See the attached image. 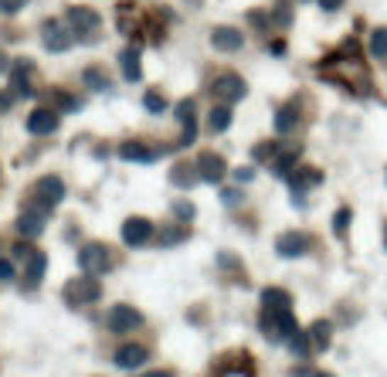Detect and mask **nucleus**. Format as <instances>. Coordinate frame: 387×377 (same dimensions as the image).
<instances>
[{
	"label": "nucleus",
	"mask_w": 387,
	"mask_h": 377,
	"mask_svg": "<svg viewBox=\"0 0 387 377\" xmlns=\"http://www.w3.org/2000/svg\"><path fill=\"white\" fill-rule=\"evenodd\" d=\"M295 160H299V150H285V153H282V157L272 163V170L279 173V177H289V173H293V163H295Z\"/></svg>",
	"instance_id": "obj_29"
},
{
	"label": "nucleus",
	"mask_w": 387,
	"mask_h": 377,
	"mask_svg": "<svg viewBox=\"0 0 387 377\" xmlns=\"http://www.w3.org/2000/svg\"><path fill=\"white\" fill-rule=\"evenodd\" d=\"M156 235V228H153V221H146V218H126L123 224V241L129 245V248H143V245H150Z\"/></svg>",
	"instance_id": "obj_10"
},
{
	"label": "nucleus",
	"mask_w": 387,
	"mask_h": 377,
	"mask_svg": "<svg viewBox=\"0 0 387 377\" xmlns=\"http://www.w3.org/2000/svg\"><path fill=\"white\" fill-rule=\"evenodd\" d=\"M177 119H180V123H190V119H194V99H184V102L177 106Z\"/></svg>",
	"instance_id": "obj_33"
},
{
	"label": "nucleus",
	"mask_w": 387,
	"mask_h": 377,
	"mask_svg": "<svg viewBox=\"0 0 387 377\" xmlns=\"http://www.w3.org/2000/svg\"><path fill=\"white\" fill-rule=\"evenodd\" d=\"M143 323V316L133 310V306H126V302H119V306H112L106 313V330L116 333V337H123V333H133L136 327Z\"/></svg>",
	"instance_id": "obj_7"
},
{
	"label": "nucleus",
	"mask_w": 387,
	"mask_h": 377,
	"mask_svg": "<svg viewBox=\"0 0 387 377\" xmlns=\"http://www.w3.org/2000/svg\"><path fill=\"white\" fill-rule=\"evenodd\" d=\"M62 123V112L51 109V106H38V109L28 116V133L31 136H51Z\"/></svg>",
	"instance_id": "obj_11"
},
{
	"label": "nucleus",
	"mask_w": 387,
	"mask_h": 377,
	"mask_svg": "<svg viewBox=\"0 0 387 377\" xmlns=\"http://www.w3.org/2000/svg\"><path fill=\"white\" fill-rule=\"evenodd\" d=\"M11 58H7V51H0V75H4V72H7V68H11Z\"/></svg>",
	"instance_id": "obj_42"
},
{
	"label": "nucleus",
	"mask_w": 387,
	"mask_h": 377,
	"mask_svg": "<svg viewBox=\"0 0 387 377\" xmlns=\"http://www.w3.org/2000/svg\"><path fill=\"white\" fill-rule=\"evenodd\" d=\"M21 266H24V279H21V283H24V289H38V285H41V279H45L48 255H45V251L34 248L31 255H28V258L21 262Z\"/></svg>",
	"instance_id": "obj_14"
},
{
	"label": "nucleus",
	"mask_w": 387,
	"mask_h": 377,
	"mask_svg": "<svg viewBox=\"0 0 387 377\" xmlns=\"http://www.w3.org/2000/svg\"><path fill=\"white\" fill-rule=\"evenodd\" d=\"M119 65H123V79H126V82H140V79H143L140 48H126L123 55H119Z\"/></svg>",
	"instance_id": "obj_19"
},
{
	"label": "nucleus",
	"mask_w": 387,
	"mask_h": 377,
	"mask_svg": "<svg viewBox=\"0 0 387 377\" xmlns=\"http://www.w3.org/2000/svg\"><path fill=\"white\" fill-rule=\"evenodd\" d=\"M329 333H333V327L326 323V319H320V323H312L310 327V340H312V346H329Z\"/></svg>",
	"instance_id": "obj_27"
},
{
	"label": "nucleus",
	"mask_w": 387,
	"mask_h": 377,
	"mask_svg": "<svg viewBox=\"0 0 387 377\" xmlns=\"http://www.w3.org/2000/svg\"><path fill=\"white\" fill-rule=\"evenodd\" d=\"M11 102H14V95H11V92H0V112L11 109Z\"/></svg>",
	"instance_id": "obj_41"
},
{
	"label": "nucleus",
	"mask_w": 387,
	"mask_h": 377,
	"mask_svg": "<svg viewBox=\"0 0 387 377\" xmlns=\"http://www.w3.org/2000/svg\"><path fill=\"white\" fill-rule=\"evenodd\" d=\"M41 41H45L48 51L62 55V51H68V48L75 45V34L68 31L65 21H45V24H41Z\"/></svg>",
	"instance_id": "obj_8"
},
{
	"label": "nucleus",
	"mask_w": 387,
	"mask_h": 377,
	"mask_svg": "<svg viewBox=\"0 0 387 377\" xmlns=\"http://www.w3.org/2000/svg\"><path fill=\"white\" fill-rule=\"evenodd\" d=\"M371 51L377 55V58H387V28L374 31V38H371Z\"/></svg>",
	"instance_id": "obj_32"
},
{
	"label": "nucleus",
	"mask_w": 387,
	"mask_h": 377,
	"mask_svg": "<svg viewBox=\"0 0 387 377\" xmlns=\"http://www.w3.org/2000/svg\"><path fill=\"white\" fill-rule=\"evenodd\" d=\"M316 377H333V374H316Z\"/></svg>",
	"instance_id": "obj_45"
},
{
	"label": "nucleus",
	"mask_w": 387,
	"mask_h": 377,
	"mask_svg": "<svg viewBox=\"0 0 387 377\" xmlns=\"http://www.w3.org/2000/svg\"><path fill=\"white\" fill-rule=\"evenodd\" d=\"M289 346H293V354H295V357H306V354H310V346H312L310 333H295L293 340H289Z\"/></svg>",
	"instance_id": "obj_31"
},
{
	"label": "nucleus",
	"mask_w": 387,
	"mask_h": 377,
	"mask_svg": "<svg viewBox=\"0 0 387 377\" xmlns=\"http://www.w3.org/2000/svg\"><path fill=\"white\" fill-rule=\"evenodd\" d=\"M51 99H55V106H58V112H75L78 106H82V102H78L75 95H68V92H55Z\"/></svg>",
	"instance_id": "obj_30"
},
{
	"label": "nucleus",
	"mask_w": 387,
	"mask_h": 377,
	"mask_svg": "<svg viewBox=\"0 0 387 377\" xmlns=\"http://www.w3.org/2000/svg\"><path fill=\"white\" fill-rule=\"evenodd\" d=\"M180 241H187L184 224H170V228H163V231L156 235V245H160V248H173V245H180Z\"/></svg>",
	"instance_id": "obj_25"
},
{
	"label": "nucleus",
	"mask_w": 387,
	"mask_h": 377,
	"mask_svg": "<svg viewBox=\"0 0 387 377\" xmlns=\"http://www.w3.org/2000/svg\"><path fill=\"white\" fill-rule=\"evenodd\" d=\"M140 377H173V371H146V374Z\"/></svg>",
	"instance_id": "obj_44"
},
{
	"label": "nucleus",
	"mask_w": 387,
	"mask_h": 377,
	"mask_svg": "<svg viewBox=\"0 0 387 377\" xmlns=\"http://www.w3.org/2000/svg\"><path fill=\"white\" fill-rule=\"evenodd\" d=\"M62 201H65V180L62 177H41V180L31 187V204H38V207L55 211Z\"/></svg>",
	"instance_id": "obj_5"
},
{
	"label": "nucleus",
	"mask_w": 387,
	"mask_h": 377,
	"mask_svg": "<svg viewBox=\"0 0 387 377\" xmlns=\"http://www.w3.org/2000/svg\"><path fill=\"white\" fill-rule=\"evenodd\" d=\"M234 180H238V184H248V180H251V167H241V170H234Z\"/></svg>",
	"instance_id": "obj_40"
},
{
	"label": "nucleus",
	"mask_w": 387,
	"mask_h": 377,
	"mask_svg": "<svg viewBox=\"0 0 387 377\" xmlns=\"http://www.w3.org/2000/svg\"><path fill=\"white\" fill-rule=\"evenodd\" d=\"M211 95H214L217 102H224V106H231V102H241L248 95V85L241 75H234V72H221L214 82H211Z\"/></svg>",
	"instance_id": "obj_3"
},
{
	"label": "nucleus",
	"mask_w": 387,
	"mask_h": 377,
	"mask_svg": "<svg viewBox=\"0 0 387 377\" xmlns=\"http://www.w3.org/2000/svg\"><path fill=\"white\" fill-rule=\"evenodd\" d=\"M211 45H214L217 51H238V48L245 45V38H241L238 28H214V31H211Z\"/></svg>",
	"instance_id": "obj_17"
},
{
	"label": "nucleus",
	"mask_w": 387,
	"mask_h": 377,
	"mask_svg": "<svg viewBox=\"0 0 387 377\" xmlns=\"http://www.w3.org/2000/svg\"><path fill=\"white\" fill-rule=\"evenodd\" d=\"M228 126H231V106L217 102L214 109L207 112V129H211V133H224Z\"/></svg>",
	"instance_id": "obj_24"
},
{
	"label": "nucleus",
	"mask_w": 387,
	"mask_h": 377,
	"mask_svg": "<svg viewBox=\"0 0 387 377\" xmlns=\"http://www.w3.org/2000/svg\"><path fill=\"white\" fill-rule=\"evenodd\" d=\"M262 333L268 340H293L295 333H299V327H295L289 310L285 313H268V310H262Z\"/></svg>",
	"instance_id": "obj_6"
},
{
	"label": "nucleus",
	"mask_w": 387,
	"mask_h": 377,
	"mask_svg": "<svg viewBox=\"0 0 387 377\" xmlns=\"http://www.w3.org/2000/svg\"><path fill=\"white\" fill-rule=\"evenodd\" d=\"M78 268L85 275H106L112 268V251L106 245H99V241H89V245L78 248Z\"/></svg>",
	"instance_id": "obj_1"
},
{
	"label": "nucleus",
	"mask_w": 387,
	"mask_h": 377,
	"mask_svg": "<svg viewBox=\"0 0 387 377\" xmlns=\"http://www.w3.org/2000/svg\"><path fill=\"white\" fill-rule=\"evenodd\" d=\"M295 126H299V106L295 102H289V106H282L279 112H276V133H293Z\"/></svg>",
	"instance_id": "obj_23"
},
{
	"label": "nucleus",
	"mask_w": 387,
	"mask_h": 377,
	"mask_svg": "<svg viewBox=\"0 0 387 377\" xmlns=\"http://www.w3.org/2000/svg\"><path fill=\"white\" fill-rule=\"evenodd\" d=\"M82 82H85L92 92H109V79H106V72H102V68H85Z\"/></svg>",
	"instance_id": "obj_26"
},
{
	"label": "nucleus",
	"mask_w": 387,
	"mask_h": 377,
	"mask_svg": "<svg viewBox=\"0 0 387 377\" xmlns=\"http://www.w3.org/2000/svg\"><path fill=\"white\" fill-rule=\"evenodd\" d=\"M102 299V285L95 275H82V279H72L65 285V302L68 306H92Z\"/></svg>",
	"instance_id": "obj_2"
},
{
	"label": "nucleus",
	"mask_w": 387,
	"mask_h": 377,
	"mask_svg": "<svg viewBox=\"0 0 387 377\" xmlns=\"http://www.w3.org/2000/svg\"><path fill=\"white\" fill-rule=\"evenodd\" d=\"M143 106H146V112H153V116H160V112H167V99H163V92H156V89H150V92L143 95Z\"/></svg>",
	"instance_id": "obj_28"
},
{
	"label": "nucleus",
	"mask_w": 387,
	"mask_h": 377,
	"mask_svg": "<svg viewBox=\"0 0 387 377\" xmlns=\"http://www.w3.org/2000/svg\"><path fill=\"white\" fill-rule=\"evenodd\" d=\"M224 173H228L224 157H217V153H201V157H197V177H201L204 184H217V180H224Z\"/></svg>",
	"instance_id": "obj_15"
},
{
	"label": "nucleus",
	"mask_w": 387,
	"mask_h": 377,
	"mask_svg": "<svg viewBox=\"0 0 387 377\" xmlns=\"http://www.w3.org/2000/svg\"><path fill=\"white\" fill-rule=\"evenodd\" d=\"M224 204H241V190H224Z\"/></svg>",
	"instance_id": "obj_39"
},
{
	"label": "nucleus",
	"mask_w": 387,
	"mask_h": 377,
	"mask_svg": "<svg viewBox=\"0 0 387 377\" xmlns=\"http://www.w3.org/2000/svg\"><path fill=\"white\" fill-rule=\"evenodd\" d=\"M384 241H387V238H384Z\"/></svg>",
	"instance_id": "obj_46"
},
{
	"label": "nucleus",
	"mask_w": 387,
	"mask_h": 377,
	"mask_svg": "<svg viewBox=\"0 0 387 377\" xmlns=\"http://www.w3.org/2000/svg\"><path fill=\"white\" fill-rule=\"evenodd\" d=\"M340 4H343V0H320V7H323V11H337Z\"/></svg>",
	"instance_id": "obj_43"
},
{
	"label": "nucleus",
	"mask_w": 387,
	"mask_h": 377,
	"mask_svg": "<svg viewBox=\"0 0 387 377\" xmlns=\"http://www.w3.org/2000/svg\"><path fill=\"white\" fill-rule=\"evenodd\" d=\"M310 245H312L310 235H302V231H285V235H279V241H276V251L285 255V258H295V255H306Z\"/></svg>",
	"instance_id": "obj_16"
},
{
	"label": "nucleus",
	"mask_w": 387,
	"mask_h": 377,
	"mask_svg": "<svg viewBox=\"0 0 387 377\" xmlns=\"http://www.w3.org/2000/svg\"><path fill=\"white\" fill-rule=\"evenodd\" d=\"M65 24H68V31L75 34L78 41H89V38H95V34H99V28H102V17L95 14L92 7H72Z\"/></svg>",
	"instance_id": "obj_4"
},
{
	"label": "nucleus",
	"mask_w": 387,
	"mask_h": 377,
	"mask_svg": "<svg viewBox=\"0 0 387 377\" xmlns=\"http://www.w3.org/2000/svg\"><path fill=\"white\" fill-rule=\"evenodd\" d=\"M11 279H14V262L0 258V283H11Z\"/></svg>",
	"instance_id": "obj_35"
},
{
	"label": "nucleus",
	"mask_w": 387,
	"mask_h": 377,
	"mask_svg": "<svg viewBox=\"0 0 387 377\" xmlns=\"http://www.w3.org/2000/svg\"><path fill=\"white\" fill-rule=\"evenodd\" d=\"M146 361H150V350H146L143 344H123V346H116V354H112V364H116L119 371L143 367Z\"/></svg>",
	"instance_id": "obj_12"
},
{
	"label": "nucleus",
	"mask_w": 387,
	"mask_h": 377,
	"mask_svg": "<svg viewBox=\"0 0 387 377\" xmlns=\"http://www.w3.org/2000/svg\"><path fill=\"white\" fill-rule=\"evenodd\" d=\"M119 157L123 160H136V163H153L156 157H160V150H153V146H146V143H123L119 146Z\"/></svg>",
	"instance_id": "obj_18"
},
{
	"label": "nucleus",
	"mask_w": 387,
	"mask_h": 377,
	"mask_svg": "<svg viewBox=\"0 0 387 377\" xmlns=\"http://www.w3.org/2000/svg\"><path fill=\"white\" fill-rule=\"evenodd\" d=\"M201 177H197V163H173L170 170V184L173 187H194Z\"/></svg>",
	"instance_id": "obj_21"
},
{
	"label": "nucleus",
	"mask_w": 387,
	"mask_h": 377,
	"mask_svg": "<svg viewBox=\"0 0 387 377\" xmlns=\"http://www.w3.org/2000/svg\"><path fill=\"white\" fill-rule=\"evenodd\" d=\"M289 184H293L295 201H302V190H306V187H316V184H320V170H310V167H302V170L289 173Z\"/></svg>",
	"instance_id": "obj_20"
},
{
	"label": "nucleus",
	"mask_w": 387,
	"mask_h": 377,
	"mask_svg": "<svg viewBox=\"0 0 387 377\" xmlns=\"http://www.w3.org/2000/svg\"><path fill=\"white\" fill-rule=\"evenodd\" d=\"M31 79H34V62L31 58H17L11 65V95H31Z\"/></svg>",
	"instance_id": "obj_13"
},
{
	"label": "nucleus",
	"mask_w": 387,
	"mask_h": 377,
	"mask_svg": "<svg viewBox=\"0 0 387 377\" xmlns=\"http://www.w3.org/2000/svg\"><path fill=\"white\" fill-rule=\"evenodd\" d=\"M24 4H28V0H0V11H4V14H17Z\"/></svg>",
	"instance_id": "obj_36"
},
{
	"label": "nucleus",
	"mask_w": 387,
	"mask_h": 377,
	"mask_svg": "<svg viewBox=\"0 0 387 377\" xmlns=\"http://www.w3.org/2000/svg\"><path fill=\"white\" fill-rule=\"evenodd\" d=\"M173 214L180 221H190L194 218V204H190V201H177V204H173Z\"/></svg>",
	"instance_id": "obj_34"
},
{
	"label": "nucleus",
	"mask_w": 387,
	"mask_h": 377,
	"mask_svg": "<svg viewBox=\"0 0 387 377\" xmlns=\"http://www.w3.org/2000/svg\"><path fill=\"white\" fill-rule=\"evenodd\" d=\"M289 306H293V299L285 289H265L262 293V310H268V313H285Z\"/></svg>",
	"instance_id": "obj_22"
},
{
	"label": "nucleus",
	"mask_w": 387,
	"mask_h": 377,
	"mask_svg": "<svg viewBox=\"0 0 387 377\" xmlns=\"http://www.w3.org/2000/svg\"><path fill=\"white\" fill-rule=\"evenodd\" d=\"M48 207H38V204H31L28 201V207L21 211V218H17V231L24 238H38L41 231H45V224H48Z\"/></svg>",
	"instance_id": "obj_9"
},
{
	"label": "nucleus",
	"mask_w": 387,
	"mask_h": 377,
	"mask_svg": "<svg viewBox=\"0 0 387 377\" xmlns=\"http://www.w3.org/2000/svg\"><path fill=\"white\" fill-rule=\"evenodd\" d=\"M272 153H276V146H272V143H262V146H255V160H268Z\"/></svg>",
	"instance_id": "obj_38"
},
{
	"label": "nucleus",
	"mask_w": 387,
	"mask_h": 377,
	"mask_svg": "<svg viewBox=\"0 0 387 377\" xmlns=\"http://www.w3.org/2000/svg\"><path fill=\"white\" fill-rule=\"evenodd\" d=\"M347 224H350V211H340V214H337V218H333V228H337V231H347Z\"/></svg>",
	"instance_id": "obj_37"
}]
</instances>
